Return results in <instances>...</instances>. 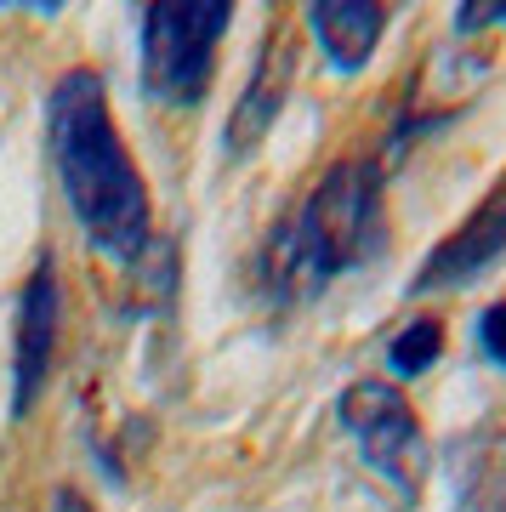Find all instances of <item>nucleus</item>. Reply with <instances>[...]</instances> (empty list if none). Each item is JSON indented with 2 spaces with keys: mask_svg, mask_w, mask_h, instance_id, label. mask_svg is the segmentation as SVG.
<instances>
[{
  "mask_svg": "<svg viewBox=\"0 0 506 512\" xmlns=\"http://www.w3.org/2000/svg\"><path fill=\"white\" fill-rule=\"evenodd\" d=\"M46 148L91 251L131 262L154 239V205L97 69H63L46 92Z\"/></svg>",
  "mask_w": 506,
  "mask_h": 512,
  "instance_id": "1",
  "label": "nucleus"
},
{
  "mask_svg": "<svg viewBox=\"0 0 506 512\" xmlns=\"http://www.w3.org/2000/svg\"><path fill=\"white\" fill-rule=\"evenodd\" d=\"M381 165L364 160V154H347L336 160L308 188V200L296 205V217L285 228H273V285L279 296L290 291H319L330 279L364 268L370 256L381 251Z\"/></svg>",
  "mask_w": 506,
  "mask_h": 512,
  "instance_id": "2",
  "label": "nucleus"
},
{
  "mask_svg": "<svg viewBox=\"0 0 506 512\" xmlns=\"http://www.w3.org/2000/svg\"><path fill=\"white\" fill-rule=\"evenodd\" d=\"M234 6L222 0H160L143 12V52H137V80L160 109H194L211 92L217 74V40L228 35Z\"/></svg>",
  "mask_w": 506,
  "mask_h": 512,
  "instance_id": "3",
  "label": "nucleus"
},
{
  "mask_svg": "<svg viewBox=\"0 0 506 512\" xmlns=\"http://www.w3.org/2000/svg\"><path fill=\"white\" fill-rule=\"evenodd\" d=\"M336 421L359 450L364 473L376 478L398 507H416L421 478H427V433H421L416 404L404 399V387L381 382V376L347 382L342 399H336Z\"/></svg>",
  "mask_w": 506,
  "mask_h": 512,
  "instance_id": "4",
  "label": "nucleus"
},
{
  "mask_svg": "<svg viewBox=\"0 0 506 512\" xmlns=\"http://www.w3.org/2000/svg\"><path fill=\"white\" fill-rule=\"evenodd\" d=\"M57 330H63V285H57V262L40 256L35 274L23 279L18 296V336H12V416H29L52 382L57 359Z\"/></svg>",
  "mask_w": 506,
  "mask_h": 512,
  "instance_id": "5",
  "label": "nucleus"
},
{
  "mask_svg": "<svg viewBox=\"0 0 506 512\" xmlns=\"http://www.w3.org/2000/svg\"><path fill=\"white\" fill-rule=\"evenodd\" d=\"M501 256H506V177L427 251V262L416 268V291H461L472 279H484Z\"/></svg>",
  "mask_w": 506,
  "mask_h": 512,
  "instance_id": "6",
  "label": "nucleus"
},
{
  "mask_svg": "<svg viewBox=\"0 0 506 512\" xmlns=\"http://www.w3.org/2000/svg\"><path fill=\"white\" fill-rule=\"evenodd\" d=\"M290 80H296V35L290 29H273L256 52V69L245 80V92L234 97V114H228V160H245L262 148V137L273 131V120L285 114Z\"/></svg>",
  "mask_w": 506,
  "mask_h": 512,
  "instance_id": "7",
  "label": "nucleus"
},
{
  "mask_svg": "<svg viewBox=\"0 0 506 512\" xmlns=\"http://www.w3.org/2000/svg\"><path fill=\"white\" fill-rule=\"evenodd\" d=\"M308 29L325 46L330 69L359 74L381 46L387 6H370V0H319V6H308Z\"/></svg>",
  "mask_w": 506,
  "mask_h": 512,
  "instance_id": "8",
  "label": "nucleus"
},
{
  "mask_svg": "<svg viewBox=\"0 0 506 512\" xmlns=\"http://www.w3.org/2000/svg\"><path fill=\"white\" fill-rule=\"evenodd\" d=\"M455 501L461 512H506V427H478L455 450Z\"/></svg>",
  "mask_w": 506,
  "mask_h": 512,
  "instance_id": "9",
  "label": "nucleus"
},
{
  "mask_svg": "<svg viewBox=\"0 0 506 512\" xmlns=\"http://www.w3.org/2000/svg\"><path fill=\"white\" fill-rule=\"evenodd\" d=\"M444 359V325L438 319H427V313H416V319H404L398 325V336L387 342V370L393 376H427V370Z\"/></svg>",
  "mask_w": 506,
  "mask_h": 512,
  "instance_id": "10",
  "label": "nucleus"
},
{
  "mask_svg": "<svg viewBox=\"0 0 506 512\" xmlns=\"http://www.w3.org/2000/svg\"><path fill=\"white\" fill-rule=\"evenodd\" d=\"M472 336H478V353H484L489 365L506 370V296H501V302H489V308L478 313Z\"/></svg>",
  "mask_w": 506,
  "mask_h": 512,
  "instance_id": "11",
  "label": "nucleus"
},
{
  "mask_svg": "<svg viewBox=\"0 0 506 512\" xmlns=\"http://www.w3.org/2000/svg\"><path fill=\"white\" fill-rule=\"evenodd\" d=\"M478 29H506V0H472L455 12V35H478Z\"/></svg>",
  "mask_w": 506,
  "mask_h": 512,
  "instance_id": "12",
  "label": "nucleus"
}]
</instances>
